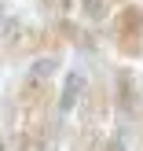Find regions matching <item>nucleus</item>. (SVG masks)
<instances>
[{
  "instance_id": "f257e3e1",
  "label": "nucleus",
  "mask_w": 143,
  "mask_h": 151,
  "mask_svg": "<svg viewBox=\"0 0 143 151\" xmlns=\"http://www.w3.org/2000/svg\"><path fill=\"white\" fill-rule=\"evenodd\" d=\"M110 41L125 59L143 55V4H125L117 7L114 22H110Z\"/></svg>"
},
{
  "instance_id": "f03ea898",
  "label": "nucleus",
  "mask_w": 143,
  "mask_h": 151,
  "mask_svg": "<svg viewBox=\"0 0 143 151\" xmlns=\"http://www.w3.org/2000/svg\"><path fill=\"white\" fill-rule=\"evenodd\" d=\"M55 85L48 78H33L29 74L18 85V111L22 122H44V118H55Z\"/></svg>"
},
{
  "instance_id": "7ed1b4c3",
  "label": "nucleus",
  "mask_w": 143,
  "mask_h": 151,
  "mask_svg": "<svg viewBox=\"0 0 143 151\" xmlns=\"http://www.w3.org/2000/svg\"><path fill=\"white\" fill-rule=\"evenodd\" d=\"M110 103L114 111L125 118V122H136L139 107H143V92H139V81L129 66H117L114 70V92H110Z\"/></svg>"
},
{
  "instance_id": "20e7f679",
  "label": "nucleus",
  "mask_w": 143,
  "mask_h": 151,
  "mask_svg": "<svg viewBox=\"0 0 143 151\" xmlns=\"http://www.w3.org/2000/svg\"><path fill=\"white\" fill-rule=\"evenodd\" d=\"M85 92H88V78H85L81 70H66L63 88H59V100H55V118L73 114V111H77V103L85 100Z\"/></svg>"
},
{
  "instance_id": "39448f33",
  "label": "nucleus",
  "mask_w": 143,
  "mask_h": 151,
  "mask_svg": "<svg viewBox=\"0 0 143 151\" xmlns=\"http://www.w3.org/2000/svg\"><path fill=\"white\" fill-rule=\"evenodd\" d=\"M81 114H85V125L92 129V125H99L103 118L110 114V92L103 85H88L85 100H81Z\"/></svg>"
},
{
  "instance_id": "423d86ee",
  "label": "nucleus",
  "mask_w": 143,
  "mask_h": 151,
  "mask_svg": "<svg viewBox=\"0 0 143 151\" xmlns=\"http://www.w3.org/2000/svg\"><path fill=\"white\" fill-rule=\"evenodd\" d=\"M48 144H51V118H44V122H22L18 151H44Z\"/></svg>"
},
{
  "instance_id": "0eeeda50",
  "label": "nucleus",
  "mask_w": 143,
  "mask_h": 151,
  "mask_svg": "<svg viewBox=\"0 0 143 151\" xmlns=\"http://www.w3.org/2000/svg\"><path fill=\"white\" fill-rule=\"evenodd\" d=\"M77 7H81V15H85L88 22H103L114 4H110V0H77Z\"/></svg>"
},
{
  "instance_id": "6e6552de",
  "label": "nucleus",
  "mask_w": 143,
  "mask_h": 151,
  "mask_svg": "<svg viewBox=\"0 0 143 151\" xmlns=\"http://www.w3.org/2000/svg\"><path fill=\"white\" fill-rule=\"evenodd\" d=\"M103 140H107V137H99L95 129H88V125H85V133L73 140V151H103Z\"/></svg>"
},
{
  "instance_id": "1a4fd4ad",
  "label": "nucleus",
  "mask_w": 143,
  "mask_h": 151,
  "mask_svg": "<svg viewBox=\"0 0 143 151\" xmlns=\"http://www.w3.org/2000/svg\"><path fill=\"white\" fill-rule=\"evenodd\" d=\"M103 151H125V140L114 133V137H107V140H103Z\"/></svg>"
},
{
  "instance_id": "9d476101",
  "label": "nucleus",
  "mask_w": 143,
  "mask_h": 151,
  "mask_svg": "<svg viewBox=\"0 0 143 151\" xmlns=\"http://www.w3.org/2000/svg\"><path fill=\"white\" fill-rule=\"evenodd\" d=\"M63 4V0H59ZM41 7H48V11H55V0H41Z\"/></svg>"
},
{
  "instance_id": "9b49d317",
  "label": "nucleus",
  "mask_w": 143,
  "mask_h": 151,
  "mask_svg": "<svg viewBox=\"0 0 143 151\" xmlns=\"http://www.w3.org/2000/svg\"><path fill=\"white\" fill-rule=\"evenodd\" d=\"M110 4H121V7H125V4H132V0H110Z\"/></svg>"
},
{
  "instance_id": "f8f14e48",
  "label": "nucleus",
  "mask_w": 143,
  "mask_h": 151,
  "mask_svg": "<svg viewBox=\"0 0 143 151\" xmlns=\"http://www.w3.org/2000/svg\"><path fill=\"white\" fill-rule=\"evenodd\" d=\"M0 151H7V147H4V140H0Z\"/></svg>"
}]
</instances>
